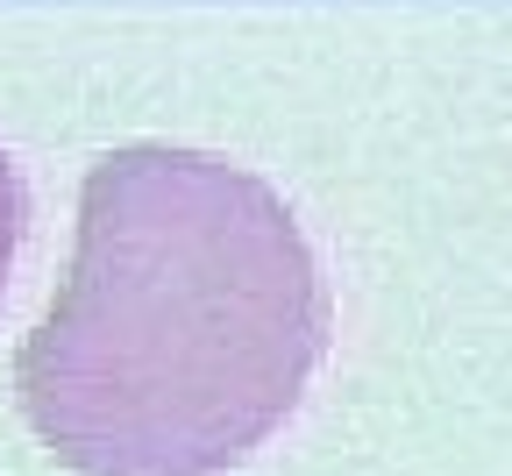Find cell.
I'll list each match as a JSON object with an SVG mask.
<instances>
[{"label":"cell","instance_id":"cell-2","mask_svg":"<svg viewBox=\"0 0 512 476\" xmlns=\"http://www.w3.org/2000/svg\"><path fill=\"white\" fill-rule=\"evenodd\" d=\"M22 214H29L22 178H15L8 150H0V285H8V263H15V249H22Z\"/></svg>","mask_w":512,"mask_h":476},{"label":"cell","instance_id":"cell-1","mask_svg":"<svg viewBox=\"0 0 512 476\" xmlns=\"http://www.w3.org/2000/svg\"><path fill=\"white\" fill-rule=\"evenodd\" d=\"M328 356V285L242 164L128 143L86 171L72 270L15 356V398L72 476H228Z\"/></svg>","mask_w":512,"mask_h":476}]
</instances>
